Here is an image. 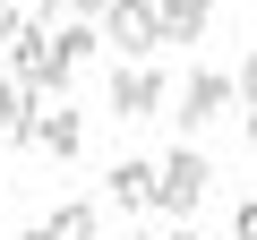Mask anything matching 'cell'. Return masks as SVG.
<instances>
[{"instance_id": "ba28073f", "label": "cell", "mask_w": 257, "mask_h": 240, "mask_svg": "<svg viewBox=\"0 0 257 240\" xmlns=\"http://www.w3.org/2000/svg\"><path fill=\"white\" fill-rule=\"evenodd\" d=\"M0 138L35 146V86L26 77H0Z\"/></svg>"}, {"instance_id": "4fadbf2b", "label": "cell", "mask_w": 257, "mask_h": 240, "mask_svg": "<svg viewBox=\"0 0 257 240\" xmlns=\"http://www.w3.org/2000/svg\"><path fill=\"white\" fill-rule=\"evenodd\" d=\"M231 240H257V197H240V206H231Z\"/></svg>"}, {"instance_id": "2e32d148", "label": "cell", "mask_w": 257, "mask_h": 240, "mask_svg": "<svg viewBox=\"0 0 257 240\" xmlns=\"http://www.w3.org/2000/svg\"><path fill=\"white\" fill-rule=\"evenodd\" d=\"M69 9H77V18H103V9H111V0H69Z\"/></svg>"}, {"instance_id": "9a60e30c", "label": "cell", "mask_w": 257, "mask_h": 240, "mask_svg": "<svg viewBox=\"0 0 257 240\" xmlns=\"http://www.w3.org/2000/svg\"><path fill=\"white\" fill-rule=\"evenodd\" d=\"M18 9H35V18H52V9H69V0H18Z\"/></svg>"}, {"instance_id": "e0dca14e", "label": "cell", "mask_w": 257, "mask_h": 240, "mask_svg": "<svg viewBox=\"0 0 257 240\" xmlns=\"http://www.w3.org/2000/svg\"><path fill=\"white\" fill-rule=\"evenodd\" d=\"M26 240H60V231H52V223H35V231H26Z\"/></svg>"}, {"instance_id": "ac0fdd59", "label": "cell", "mask_w": 257, "mask_h": 240, "mask_svg": "<svg viewBox=\"0 0 257 240\" xmlns=\"http://www.w3.org/2000/svg\"><path fill=\"white\" fill-rule=\"evenodd\" d=\"M248 146H257V111H248Z\"/></svg>"}, {"instance_id": "6da1fadb", "label": "cell", "mask_w": 257, "mask_h": 240, "mask_svg": "<svg viewBox=\"0 0 257 240\" xmlns=\"http://www.w3.org/2000/svg\"><path fill=\"white\" fill-rule=\"evenodd\" d=\"M9 77H26L35 94H60V86L77 77V60L60 52V35H52V26H26V35L9 43Z\"/></svg>"}, {"instance_id": "8992f818", "label": "cell", "mask_w": 257, "mask_h": 240, "mask_svg": "<svg viewBox=\"0 0 257 240\" xmlns=\"http://www.w3.org/2000/svg\"><path fill=\"white\" fill-rule=\"evenodd\" d=\"M35 146H43L52 163H69V155H86V120H77V111H60V94H52V111L35 120Z\"/></svg>"}, {"instance_id": "7a4b0ae2", "label": "cell", "mask_w": 257, "mask_h": 240, "mask_svg": "<svg viewBox=\"0 0 257 240\" xmlns=\"http://www.w3.org/2000/svg\"><path fill=\"white\" fill-rule=\"evenodd\" d=\"M103 43L120 60H155L163 52V9H155V0H111V9H103Z\"/></svg>"}, {"instance_id": "277c9868", "label": "cell", "mask_w": 257, "mask_h": 240, "mask_svg": "<svg viewBox=\"0 0 257 240\" xmlns=\"http://www.w3.org/2000/svg\"><path fill=\"white\" fill-rule=\"evenodd\" d=\"M206 189H214V163H206V155H189V146H180V155H163V163H155V206H163V214H197V197H206Z\"/></svg>"}, {"instance_id": "52a82bcc", "label": "cell", "mask_w": 257, "mask_h": 240, "mask_svg": "<svg viewBox=\"0 0 257 240\" xmlns=\"http://www.w3.org/2000/svg\"><path fill=\"white\" fill-rule=\"evenodd\" d=\"M103 197H111L120 214H146V206H155V163H111V172H103Z\"/></svg>"}, {"instance_id": "8fae6325", "label": "cell", "mask_w": 257, "mask_h": 240, "mask_svg": "<svg viewBox=\"0 0 257 240\" xmlns=\"http://www.w3.org/2000/svg\"><path fill=\"white\" fill-rule=\"evenodd\" d=\"M94 43H103L94 26H60V52H69V60H94Z\"/></svg>"}, {"instance_id": "30bf717a", "label": "cell", "mask_w": 257, "mask_h": 240, "mask_svg": "<svg viewBox=\"0 0 257 240\" xmlns=\"http://www.w3.org/2000/svg\"><path fill=\"white\" fill-rule=\"evenodd\" d=\"M52 231H60V240H103V206H94V197H69V206L52 214Z\"/></svg>"}, {"instance_id": "5b68a950", "label": "cell", "mask_w": 257, "mask_h": 240, "mask_svg": "<svg viewBox=\"0 0 257 240\" xmlns=\"http://www.w3.org/2000/svg\"><path fill=\"white\" fill-rule=\"evenodd\" d=\"M163 103H172L163 69H146V60H120L111 69V111L120 120H163Z\"/></svg>"}, {"instance_id": "7c38bea8", "label": "cell", "mask_w": 257, "mask_h": 240, "mask_svg": "<svg viewBox=\"0 0 257 240\" xmlns=\"http://www.w3.org/2000/svg\"><path fill=\"white\" fill-rule=\"evenodd\" d=\"M18 35H26V9H18V0H0V52H9Z\"/></svg>"}, {"instance_id": "3957f363", "label": "cell", "mask_w": 257, "mask_h": 240, "mask_svg": "<svg viewBox=\"0 0 257 240\" xmlns=\"http://www.w3.org/2000/svg\"><path fill=\"white\" fill-rule=\"evenodd\" d=\"M240 103V77L231 69H189V86L172 94V120H180V129H206V120H223Z\"/></svg>"}, {"instance_id": "5bb4252c", "label": "cell", "mask_w": 257, "mask_h": 240, "mask_svg": "<svg viewBox=\"0 0 257 240\" xmlns=\"http://www.w3.org/2000/svg\"><path fill=\"white\" fill-rule=\"evenodd\" d=\"M231 77H240V103H248V111H257V43H248V60H240V69H231Z\"/></svg>"}, {"instance_id": "9c48e42d", "label": "cell", "mask_w": 257, "mask_h": 240, "mask_svg": "<svg viewBox=\"0 0 257 240\" xmlns=\"http://www.w3.org/2000/svg\"><path fill=\"white\" fill-rule=\"evenodd\" d=\"M155 9H163V43H197L214 26V0H155Z\"/></svg>"}]
</instances>
